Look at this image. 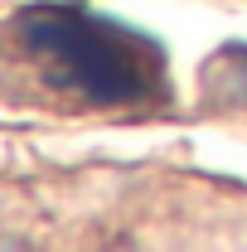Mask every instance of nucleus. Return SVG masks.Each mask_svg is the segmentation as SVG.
Here are the masks:
<instances>
[{
	"mask_svg": "<svg viewBox=\"0 0 247 252\" xmlns=\"http://www.w3.org/2000/svg\"><path fill=\"white\" fill-rule=\"evenodd\" d=\"M199 88L218 112H247V44H218L199 68Z\"/></svg>",
	"mask_w": 247,
	"mask_h": 252,
	"instance_id": "nucleus-2",
	"label": "nucleus"
},
{
	"mask_svg": "<svg viewBox=\"0 0 247 252\" xmlns=\"http://www.w3.org/2000/svg\"><path fill=\"white\" fill-rule=\"evenodd\" d=\"M0 252H25L20 243H10V238H0Z\"/></svg>",
	"mask_w": 247,
	"mask_h": 252,
	"instance_id": "nucleus-3",
	"label": "nucleus"
},
{
	"mask_svg": "<svg viewBox=\"0 0 247 252\" xmlns=\"http://www.w3.org/2000/svg\"><path fill=\"white\" fill-rule=\"evenodd\" d=\"M0 93L59 112L170 107L165 44L83 0H30L0 20Z\"/></svg>",
	"mask_w": 247,
	"mask_h": 252,
	"instance_id": "nucleus-1",
	"label": "nucleus"
}]
</instances>
